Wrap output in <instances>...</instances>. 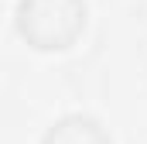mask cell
<instances>
[{"instance_id": "6da1fadb", "label": "cell", "mask_w": 147, "mask_h": 144, "mask_svg": "<svg viewBox=\"0 0 147 144\" xmlns=\"http://www.w3.org/2000/svg\"><path fill=\"white\" fill-rule=\"evenodd\" d=\"M89 24L86 0H17L14 28L34 52H65Z\"/></svg>"}, {"instance_id": "7a4b0ae2", "label": "cell", "mask_w": 147, "mask_h": 144, "mask_svg": "<svg viewBox=\"0 0 147 144\" xmlns=\"http://www.w3.org/2000/svg\"><path fill=\"white\" fill-rule=\"evenodd\" d=\"M41 144H113V134L92 113H65L45 130Z\"/></svg>"}]
</instances>
